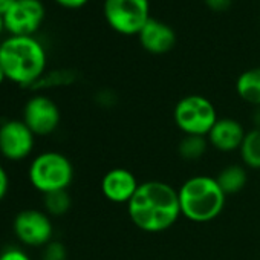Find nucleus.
<instances>
[{
  "mask_svg": "<svg viewBox=\"0 0 260 260\" xmlns=\"http://www.w3.org/2000/svg\"><path fill=\"white\" fill-rule=\"evenodd\" d=\"M127 214L132 223L144 233L167 231L182 216L178 190L158 179L140 182L138 190L127 204Z\"/></svg>",
  "mask_w": 260,
  "mask_h": 260,
  "instance_id": "nucleus-1",
  "label": "nucleus"
},
{
  "mask_svg": "<svg viewBox=\"0 0 260 260\" xmlns=\"http://www.w3.org/2000/svg\"><path fill=\"white\" fill-rule=\"evenodd\" d=\"M48 55L36 37L10 36L0 43V66L7 80L20 86H36L46 74Z\"/></svg>",
  "mask_w": 260,
  "mask_h": 260,
  "instance_id": "nucleus-2",
  "label": "nucleus"
},
{
  "mask_svg": "<svg viewBox=\"0 0 260 260\" xmlns=\"http://www.w3.org/2000/svg\"><path fill=\"white\" fill-rule=\"evenodd\" d=\"M178 194L182 217L196 223L211 222L219 217L226 202V194L216 178L208 175H196L185 179L178 188Z\"/></svg>",
  "mask_w": 260,
  "mask_h": 260,
  "instance_id": "nucleus-3",
  "label": "nucleus"
},
{
  "mask_svg": "<svg viewBox=\"0 0 260 260\" xmlns=\"http://www.w3.org/2000/svg\"><path fill=\"white\" fill-rule=\"evenodd\" d=\"M74 166L60 152H43L37 155L28 170L31 185L43 194L68 190L74 181Z\"/></svg>",
  "mask_w": 260,
  "mask_h": 260,
  "instance_id": "nucleus-4",
  "label": "nucleus"
},
{
  "mask_svg": "<svg viewBox=\"0 0 260 260\" xmlns=\"http://www.w3.org/2000/svg\"><path fill=\"white\" fill-rule=\"evenodd\" d=\"M217 119L214 104L198 93L182 96L173 109V121L184 135L207 137Z\"/></svg>",
  "mask_w": 260,
  "mask_h": 260,
  "instance_id": "nucleus-5",
  "label": "nucleus"
},
{
  "mask_svg": "<svg viewBox=\"0 0 260 260\" xmlns=\"http://www.w3.org/2000/svg\"><path fill=\"white\" fill-rule=\"evenodd\" d=\"M107 25L122 36H138L150 16V0H104Z\"/></svg>",
  "mask_w": 260,
  "mask_h": 260,
  "instance_id": "nucleus-6",
  "label": "nucleus"
},
{
  "mask_svg": "<svg viewBox=\"0 0 260 260\" xmlns=\"http://www.w3.org/2000/svg\"><path fill=\"white\" fill-rule=\"evenodd\" d=\"M13 230L20 243L32 248L46 246L52 242L54 225L46 211L42 210H23L20 211L13 223Z\"/></svg>",
  "mask_w": 260,
  "mask_h": 260,
  "instance_id": "nucleus-7",
  "label": "nucleus"
},
{
  "mask_svg": "<svg viewBox=\"0 0 260 260\" xmlns=\"http://www.w3.org/2000/svg\"><path fill=\"white\" fill-rule=\"evenodd\" d=\"M46 17L45 5L40 0H17L4 16L5 31L16 37H34Z\"/></svg>",
  "mask_w": 260,
  "mask_h": 260,
  "instance_id": "nucleus-8",
  "label": "nucleus"
},
{
  "mask_svg": "<svg viewBox=\"0 0 260 260\" xmlns=\"http://www.w3.org/2000/svg\"><path fill=\"white\" fill-rule=\"evenodd\" d=\"M60 119L61 113L57 103L46 95H36L25 104L22 121L36 137L54 134L60 125Z\"/></svg>",
  "mask_w": 260,
  "mask_h": 260,
  "instance_id": "nucleus-9",
  "label": "nucleus"
},
{
  "mask_svg": "<svg viewBox=\"0 0 260 260\" xmlns=\"http://www.w3.org/2000/svg\"><path fill=\"white\" fill-rule=\"evenodd\" d=\"M36 135L20 119H10L0 125V155L8 161L26 159L34 149Z\"/></svg>",
  "mask_w": 260,
  "mask_h": 260,
  "instance_id": "nucleus-10",
  "label": "nucleus"
},
{
  "mask_svg": "<svg viewBox=\"0 0 260 260\" xmlns=\"http://www.w3.org/2000/svg\"><path fill=\"white\" fill-rule=\"evenodd\" d=\"M101 193L112 204H128L140 187L134 172L122 167L112 169L104 173L101 179Z\"/></svg>",
  "mask_w": 260,
  "mask_h": 260,
  "instance_id": "nucleus-11",
  "label": "nucleus"
},
{
  "mask_svg": "<svg viewBox=\"0 0 260 260\" xmlns=\"http://www.w3.org/2000/svg\"><path fill=\"white\" fill-rule=\"evenodd\" d=\"M246 132L240 121L234 118H219L207 135L208 144L222 153L239 152Z\"/></svg>",
  "mask_w": 260,
  "mask_h": 260,
  "instance_id": "nucleus-12",
  "label": "nucleus"
},
{
  "mask_svg": "<svg viewBox=\"0 0 260 260\" xmlns=\"http://www.w3.org/2000/svg\"><path fill=\"white\" fill-rule=\"evenodd\" d=\"M138 39H140L141 46L147 52L155 54V55L167 54L176 45L175 29L169 23L155 17H150L147 20V23L140 31Z\"/></svg>",
  "mask_w": 260,
  "mask_h": 260,
  "instance_id": "nucleus-13",
  "label": "nucleus"
},
{
  "mask_svg": "<svg viewBox=\"0 0 260 260\" xmlns=\"http://www.w3.org/2000/svg\"><path fill=\"white\" fill-rule=\"evenodd\" d=\"M239 98L254 107H260V66L243 71L236 80Z\"/></svg>",
  "mask_w": 260,
  "mask_h": 260,
  "instance_id": "nucleus-14",
  "label": "nucleus"
},
{
  "mask_svg": "<svg viewBox=\"0 0 260 260\" xmlns=\"http://www.w3.org/2000/svg\"><path fill=\"white\" fill-rule=\"evenodd\" d=\"M219 187L222 188V191L230 196V194H236L239 191H242L246 187L248 182V172L246 167L242 164H230L226 167H223L222 170H219V173L214 176Z\"/></svg>",
  "mask_w": 260,
  "mask_h": 260,
  "instance_id": "nucleus-15",
  "label": "nucleus"
},
{
  "mask_svg": "<svg viewBox=\"0 0 260 260\" xmlns=\"http://www.w3.org/2000/svg\"><path fill=\"white\" fill-rule=\"evenodd\" d=\"M242 164L251 170H260V128L248 130L239 149Z\"/></svg>",
  "mask_w": 260,
  "mask_h": 260,
  "instance_id": "nucleus-16",
  "label": "nucleus"
},
{
  "mask_svg": "<svg viewBox=\"0 0 260 260\" xmlns=\"http://www.w3.org/2000/svg\"><path fill=\"white\" fill-rule=\"evenodd\" d=\"M207 137H196V135H184V138L178 144V155L184 161H198L201 159L208 149Z\"/></svg>",
  "mask_w": 260,
  "mask_h": 260,
  "instance_id": "nucleus-17",
  "label": "nucleus"
},
{
  "mask_svg": "<svg viewBox=\"0 0 260 260\" xmlns=\"http://www.w3.org/2000/svg\"><path fill=\"white\" fill-rule=\"evenodd\" d=\"M43 205L49 216H63L66 214L72 207V199L68 190L52 191L48 194H43Z\"/></svg>",
  "mask_w": 260,
  "mask_h": 260,
  "instance_id": "nucleus-18",
  "label": "nucleus"
},
{
  "mask_svg": "<svg viewBox=\"0 0 260 260\" xmlns=\"http://www.w3.org/2000/svg\"><path fill=\"white\" fill-rule=\"evenodd\" d=\"M75 80L74 72L71 71H57L52 74H45L37 83L36 86H63V84H69Z\"/></svg>",
  "mask_w": 260,
  "mask_h": 260,
  "instance_id": "nucleus-19",
  "label": "nucleus"
},
{
  "mask_svg": "<svg viewBox=\"0 0 260 260\" xmlns=\"http://www.w3.org/2000/svg\"><path fill=\"white\" fill-rule=\"evenodd\" d=\"M42 260H68L66 246L58 240L49 242L46 246H43Z\"/></svg>",
  "mask_w": 260,
  "mask_h": 260,
  "instance_id": "nucleus-20",
  "label": "nucleus"
},
{
  "mask_svg": "<svg viewBox=\"0 0 260 260\" xmlns=\"http://www.w3.org/2000/svg\"><path fill=\"white\" fill-rule=\"evenodd\" d=\"M0 260H32L20 248H7L0 252Z\"/></svg>",
  "mask_w": 260,
  "mask_h": 260,
  "instance_id": "nucleus-21",
  "label": "nucleus"
},
{
  "mask_svg": "<svg viewBox=\"0 0 260 260\" xmlns=\"http://www.w3.org/2000/svg\"><path fill=\"white\" fill-rule=\"evenodd\" d=\"M205 5L214 11V13H223V11H228L233 5L234 0H204Z\"/></svg>",
  "mask_w": 260,
  "mask_h": 260,
  "instance_id": "nucleus-22",
  "label": "nucleus"
},
{
  "mask_svg": "<svg viewBox=\"0 0 260 260\" xmlns=\"http://www.w3.org/2000/svg\"><path fill=\"white\" fill-rule=\"evenodd\" d=\"M8 190H10V176L7 170L0 166V201H4L7 198Z\"/></svg>",
  "mask_w": 260,
  "mask_h": 260,
  "instance_id": "nucleus-23",
  "label": "nucleus"
},
{
  "mask_svg": "<svg viewBox=\"0 0 260 260\" xmlns=\"http://www.w3.org/2000/svg\"><path fill=\"white\" fill-rule=\"evenodd\" d=\"M55 2L63 7V8H69V10H77V8H81L84 7L89 0H55Z\"/></svg>",
  "mask_w": 260,
  "mask_h": 260,
  "instance_id": "nucleus-24",
  "label": "nucleus"
},
{
  "mask_svg": "<svg viewBox=\"0 0 260 260\" xmlns=\"http://www.w3.org/2000/svg\"><path fill=\"white\" fill-rule=\"evenodd\" d=\"M17 0H0V16H5Z\"/></svg>",
  "mask_w": 260,
  "mask_h": 260,
  "instance_id": "nucleus-25",
  "label": "nucleus"
},
{
  "mask_svg": "<svg viewBox=\"0 0 260 260\" xmlns=\"http://www.w3.org/2000/svg\"><path fill=\"white\" fill-rule=\"evenodd\" d=\"M252 122H254V127L260 128V107H255V110L252 113Z\"/></svg>",
  "mask_w": 260,
  "mask_h": 260,
  "instance_id": "nucleus-26",
  "label": "nucleus"
},
{
  "mask_svg": "<svg viewBox=\"0 0 260 260\" xmlns=\"http://www.w3.org/2000/svg\"><path fill=\"white\" fill-rule=\"evenodd\" d=\"M7 80V75H5V72H4V69H2V66H0V86L4 84V81Z\"/></svg>",
  "mask_w": 260,
  "mask_h": 260,
  "instance_id": "nucleus-27",
  "label": "nucleus"
},
{
  "mask_svg": "<svg viewBox=\"0 0 260 260\" xmlns=\"http://www.w3.org/2000/svg\"><path fill=\"white\" fill-rule=\"evenodd\" d=\"M5 31V20H4V16H0V36Z\"/></svg>",
  "mask_w": 260,
  "mask_h": 260,
  "instance_id": "nucleus-28",
  "label": "nucleus"
}]
</instances>
